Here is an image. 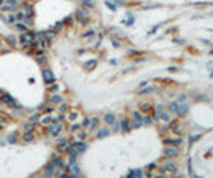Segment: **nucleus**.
Listing matches in <instances>:
<instances>
[{"label":"nucleus","mask_w":213,"mask_h":178,"mask_svg":"<svg viewBox=\"0 0 213 178\" xmlns=\"http://www.w3.org/2000/svg\"><path fill=\"white\" fill-rule=\"evenodd\" d=\"M59 110H61V111H65V110H67V105H65V103H64V105H61V107H59Z\"/></svg>","instance_id":"46"},{"label":"nucleus","mask_w":213,"mask_h":178,"mask_svg":"<svg viewBox=\"0 0 213 178\" xmlns=\"http://www.w3.org/2000/svg\"><path fill=\"white\" fill-rule=\"evenodd\" d=\"M177 103H170V105H169V108H170V111H177Z\"/></svg>","instance_id":"38"},{"label":"nucleus","mask_w":213,"mask_h":178,"mask_svg":"<svg viewBox=\"0 0 213 178\" xmlns=\"http://www.w3.org/2000/svg\"><path fill=\"white\" fill-rule=\"evenodd\" d=\"M45 62H46L45 56H40V57H38V64H45Z\"/></svg>","instance_id":"40"},{"label":"nucleus","mask_w":213,"mask_h":178,"mask_svg":"<svg viewBox=\"0 0 213 178\" xmlns=\"http://www.w3.org/2000/svg\"><path fill=\"white\" fill-rule=\"evenodd\" d=\"M185 99H186V96H185V94H183V96H180L178 102H185Z\"/></svg>","instance_id":"47"},{"label":"nucleus","mask_w":213,"mask_h":178,"mask_svg":"<svg viewBox=\"0 0 213 178\" xmlns=\"http://www.w3.org/2000/svg\"><path fill=\"white\" fill-rule=\"evenodd\" d=\"M70 148H72V142H64V143H59L57 151L64 154V153H67V151H70Z\"/></svg>","instance_id":"5"},{"label":"nucleus","mask_w":213,"mask_h":178,"mask_svg":"<svg viewBox=\"0 0 213 178\" xmlns=\"http://www.w3.org/2000/svg\"><path fill=\"white\" fill-rule=\"evenodd\" d=\"M53 164H54L56 165V167H57V169H61L62 167V165H64V161H62V158H59V156H56V158H53Z\"/></svg>","instance_id":"15"},{"label":"nucleus","mask_w":213,"mask_h":178,"mask_svg":"<svg viewBox=\"0 0 213 178\" xmlns=\"http://www.w3.org/2000/svg\"><path fill=\"white\" fill-rule=\"evenodd\" d=\"M8 121H10V119H8L7 116H3V115H0V124H2V126H7V124H8Z\"/></svg>","instance_id":"24"},{"label":"nucleus","mask_w":213,"mask_h":178,"mask_svg":"<svg viewBox=\"0 0 213 178\" xmlns=\"http://www.w3.org/2000/svg\"><path fill=\"white\" fill-rule=\"evenodd\" d=\"M7 41L10 43V46H13V48L16 46V37H14V35H8V37H7Z\"/></svg>","instance_id":"16"},{"label":"nucleus","mask_w":213,"mask_h":178,"mask_svg":"<svg viewBox=\"0 0 213 178\" xmlns=\"http://www.w3.org/2000/svg\"><path fill=\"white\" fill-rule=\"evenodd\" d=\"M54 172H57V167H56L54 164H53V162H49L48 165H46V169H45V177H51L53 173H54Z\"/></svg>","instance_id":"7"},{"label":"nucleus","mask_w":213,"mask_h":178,"mask_svg":"<svg viewBox=\"0 0 213 178\" xmlns=\"http://www.w3.org/2000/svg\"><path fill=\"white\" fill-rule=\"evenodd\" d=\"M140 108L143 110V111H150V113L153 111V108H151V105H150V103H142Z\"/></svg>","instance_id":"20"},{"label":"nucleus","mask_w":213,"mask_h":178,"mask_svg":"<svg viewBox=\"0 0 213 178\" xmlns=\"http://www.w3.org/2000/svg\"><path fill=\"white\" fill-rule=\"evenodd\" d=\"M34 124H24V132H32L34 130Z\"/></svg>","instance_id":"26"},{"label":"nucleus","mask_w":213,"mask_h":178,"mask_svg":"<svg viewBox=\"0 0 213 178\" xmlns=\"http://www.w3.org/2000/svg\"><path fill=\"white\" fill-rule=\"evenodd\" d=\"M2 129H3V126H2V124H0V130H2Z\"/></svg>","instance_id":"52"},{"label":"nucleus","mask_w":213,"mask_h":178,"mask_svg":"<svg viewBox=\"0 0 213 178\" xmlns=\"http://www.w3.org/2000/svg\"><path fill=\"white\" fill-rule=\"evenodd\" d=\"M164 164H165V165H162V167H161L162 172H172V173H173V172L177 170L175 164H173L172 161H167V162H164Z\"/></svg>","instance_id":"6"},{"label":"nucleus","mask_w":213,"mask_h":178,"mask_svg":"<svg viewBox=\"0 0 213 178\" xmlns=\"http://www.w3.org/2000/svg\"><path fill=\"white\" fill-rule=\"evenodd\" d=\"M76 116H78V113H76V111H72V113H70V119H72V121L75 119Z\"/></svg>","instance_id":"42"},{"label":"nucleus","mask_w":213,"mask_h":178,"mask_svg":"<svg viewBox=\"0 0 213 178\" xmlns=\"http://www.w3.org/2000/svg\"><path fill=\"white\" fill-rule=\"evenodd\" d=\"M49 121H51V116H49V115H48V116H45V118H41V124H48Z\"/></svg>","instance_id":"30"},{"label":"nucleus","mask_w":213,"mask_h":178,"mask_svg":"<svg viewBox=\"0 0 213 178\" xmlns=\"http://www.w3.org/2000/svg\"><path fill=\"white\" fill-rule=\"evenodd\" d=\"M61 96H53L51 97V99H49V102H51V103H59V102H61Z\"/></svg>","instance_id":"25"},{"label":"nucleus","mask_w":213,"mask_h":178,"mask_svg":"<svg viewBox=\"0 0 213 178\" xmlns=\"http://www.w3.org/2000/svg\"><path fill=\"white\" fill-rule=\"evenodd\" d=\"M72 170H73V173H72V175H76V173H80V169L76 167V165H73V167H72Z\"/></svg>","instance_id":"41"},{"label":"nucleus","mask_w":213,"mask_h":178,"mask_svg":"<svg viewBox=\"0 0 213 178\" xmlns=\"http://www.w3.org/2000/svg\"><path fill=\"white\" fill-rule=\"evenodd\" d=\"M76 138H80V140H83V138H86V132L84 130H76Z\"/></svg>","instance_id":"21"},{"label":"nucleus","mask_w":213,"mask_h":178,"mask_svg":"<svg viewBox=\"0 0 213 178\" xmlns=\"http://www.w3.org/2000/svg\"><path fill=\"white\" fill-rule=\"evenodd\" d=\"M3 102L7 103V105H10V107H16V102H14V99L11 96H7V94H5L3 96ZM18 108V107H16Z\"/></svg>","instance_id":"13"},{"label":"nucleus","mask_w":213,"mask_h":178,"mask_svg":"<svg viewBox=\"0 0 213 178\" xmlns=\"http://www.w3.org/2000/svg\"><path fill=\"white\" fill-rule=\"evenodd\" d=\"M0 46H2V40H0Z\"/></svg>","instance_id":"53"},{"label":"nucleus","mask_w":213,"mask_h":178,"mask_svg":"<svg viewBox=\"0 0 213 178\" xmlns=\"http://www.w3.org/2000/svg\"><path fill=\"white\" fill-rule=\"evenodd\" d=\"M32 35L34 34H22L19 37V41H21V44L24 46V49L29 48V46H32Z\"/></svg>","instance_id":"2"},{"label":"nucleus","mask_w":213,"mask_h":178,"mask_svg":"<svg viewBox=\"0 0 213 178\" xmlns=\"http://www.w3.org/2000/svg\"><path fill=\"white\" fill-rule=\"evenodd\" d=\"M89 124H91V119H89V118H86V119L83 121V127H89Z\"/></svg>","instance_id":"34"},{"label":"nucleus","mask_w":213,"mask_h":178,"mask_svg":"<svg viewBox=\"0 0 213 178\" xmlns=\"http://www.w3.org/2000/svg\"><path fill=\"white\" fill-rule=\"evenodd\" d=\"M138 175H142V172L140 170H134V172H131V173H129V177H138Z\"/></svg>","instance_id":"31"},{"label":"nucleus","mask_w":213,"mask_h":178,"mask_svg":"<svg viewBox=\"0 0 213 178\" xmlns=\"http://www.w3.org/2000/svg\"><path fill=\"white\" fill-rule=\"evenodd\" d=\"M165 145H175V146H178L180 143H181V138H178V140H169V138H165Z\"/></svg>","instance_id":"17"},{"label":"nucleus","mask_w":213,"mask_h":178,"mask_svg":"<svg viewBox=\"0 0 213 178\" xmlns=\"http://www.w3.org/2000/svg\"><path fill=\"white\" fill-rule=\"evenodd\" d=\"M32 140H34L32 132H24V142H32Z\"/></svg>","instance_id":"22"},{"label":"nucleus","mask_w":213,"mask_h":178,"mask_svg":"<svg viewBox=\"0 0 213 178\" xmlns=\"http://www.w3.org/2000/svg\"><path fill=\"white\" fill-rule=\"evenodd\" d=\"M170 130H172V132H175V134L181 132V127H180L178 121H172V123H170Z\"/></svg>","instance_id":"11"},{"label":"nucleus","mask_w":213,"mask_h":178,"mask_svg":"<svg viewBox=\"0 0 213 178\" xmlns=\"http://www.w3.org/2000/svg\"><path fill=\"white\" fill-rule=\"evenodd\" d=\"M108 135V130L106 129H103V130H100L99 134H97V138H102V137H106Z\"/></svg>","instance_id":"28"},{"label":"nucleus","mask_w":213,"mask_h":178,"mask_svg":"<svg viewBox=\"0 0 213 178\" xmlns=\"http://www.w3.org/2000/svg\"><path fill=\"white\" fill-rule=\"evenodd\" d=\"M16 27L19 29V30H26V29H27L24 24H21V22H16Z\"/></svg>","instance_id":"35"},{"label":"nucleus","mask_w":213,"mask_h":178,"mask_svg":"<svg viewBox=\"0 0 213 178\" xmlns=\"http://www.w3.org/2000/svg\"><path fill=\"white\" fill-rule=\"evenodd\" d=\"M38 35H40V38H41V40H43V38H46V40H53V38L56 37V34H54V32H40Z\"/></svg>","instance_id":"12"},{"label":"nucleus","mask_w":213,"mask_h":178,"mask_svg":"<svg viewBox=\"0 0 213 178\" xmlns=\"http://www.w3.org/2000/svg\"><path fill=\"white\" fill-rule=\"evenodd\" d=\"M64 142H67L65 137H59V138H57V143H64Z\"/></svg>","instance_id":"43"},{"label":"nucleus","mask_w":213,"mask_h":178,"mask_svg":"<svg viewBox=\"0 0 213 178\" xmlns=\"http://www.w3.org/2000/svg\"><path fill=\"white\" fill-rule=\"evenodd\" d=\"M3 2H5V0H0V5H2V3H3Z\"/></svg>","instance_id":"51"},{"label":"nucleus","mask_w":213,"mask_h":178,"mask_svg":"<svg viewBox=\"0 0 213 178\" xmlns=\"http://www.w3.org/2000/svg\"><path fill=\"white\" fill-rule=\"evenodd\" d=\"M80 129V124H72V126H70V130H72V132H75V130H78Z\"/></svg>","instance_id":"36"},{"label":"nucleus","mask_w":213,"mask_h":178,"mask_svg":"<svg viewBox=\"0 0 213 178\" xmlns=\"http://www.w3.org/2000/svg\"><path fill=\"white\" fill-rule=\"evenodd\" d=\"M121 127H123L124 132H127V130L131 129V126H129V121H127V119H123V121H121Z\"/></svg>","instance_id":"18"},{"label":"nucleus","mask_w":213,"mask_h":178,"mask_svg":"<svg viewBox=\"0 0 213 178\" xmlns=\"http://www.w3.org/2000/svg\"><path fill=\"white\" fill-rule=\"evenodd\" d=\"M18 8V0H5L0 5V11H16Z\"/></svg>","instance_id":"1"},{"label":"nucleus","mask_w":213,"mask_h":178,"mask_svg":"<svg viewBox=\"0 0 213 178\" xmlns=\"http://www.w3.org/2000/svg\"><path fill=\"white\" fill-rule=\"evenodd\" d=\"M40 118V113H37V115H34V116L30 118V121H35V119H38Z\"/></svg>","instance_id":"45"},{"label":"nucleus","mask_w":213,"mask_h":178,"mask_svg":"<svg viewBox=\"0 0 213 178\" xmlns=\"http://www.w3.org/2000/svg\"><path fill=\"white\" fill-rule=\"evenodd\" d=\"M97 124H99V119H97V118H92V119H91L89 127H91V129H96V127H97Z\"/></svg>","instance_id":"23"},{"label":"nucleus","mask_w":213,"mask_h":178,"mask_svg":"<svg viewBox=\"0 0 213 178\" xmlns=\"http://www.w3.org/2000/svg\"><path fill=\"white\" fill-rule=\"evenodd\" d=\"M24 22H27V26H32V18L24 16Z\"/></svg>","instance_id":"37"},{"label":"nucleus","mask_w":213,"mask_h":178,"mask_svg":"<svg viewBox=\"0 0 213 178\" xmlns=\"http://www.w3.org/2000/svg\"><path fill=\"white\" fill-rule=\"evenodd\" d=\"M89 35H94V30H89V32H86V34H84V37H89Z\"/></svg>","instance_id":"48"},{"label":"nucleus","mask_w":213,"mask_h":178,"mask_svg":"<svg viewBox=\"0 0 213 178\" xmlns=\"http://www.w3.org/2000/svg\"><path fill=\"white\" fill-rule=\"evenodd\" d=\"M164 154L165 156H177V154H178V148H175V146H170V148H165L164 150Z\"/></svg>","instance_id":"10"},{"label":"nucleus","mask_w":213,"mask_h":178,"mask_svg":"<svg viewBox=\"0 0 213 178\" xmlns=\"http://www.w3.org/2000/svg\"><path fill=\"white\" fill-rule=\"evenodd\" d=\"M14 142H16V135H10V137H8V143H14Z\"/></svg>","instance_id":"32"},{"label":"nucleus","mask_w":213,"mask_h":178,"mask_svg":"<svg viewBox=\"0 0 213 178\" xmlns=\"http://www.w3.org/2000/svg\"><path fill=\"white\" fill-rule=\"evenodd\" d=\"M48 89H49V92H56V91L59 89V86H57V84H53L51 88H48Z\"/></svg>","instance_id":"33"},{"label":"nucleus","mask_w":213,"mask_h":178,"mask_svg":"<svg viewBox=\"0 0 213 178\" xmlns=\"http://www.w3.org/2000/svg\"><path fill=\"white\" fill-rule=\"evenodd\" d=\"M105 121H106V124H113V123H115V116H113L111 113L105 115Z\"/></svg>","instance_id":"19"},{"label":"nucleus","mask_w":213,"mask_h":178,"mask_svg":"<svg viewBox=\"0 0 213 178\" xmlns=\"http://www.w3.org/2000/svg\"><path fill=\"white\" fill-rule=\"evenodd\" d=\"M159 118H162V119H169V115L167 113H161V115H159Z\"/></svg>","instance_id":"44"},{"label":"nucleus","mask_w":213,"mask_h":178,"mask_svg":"<svg viewBox=\"0 0 213 178\" xmlns=\"http://www.w3.org/2000/svg\"><path fill=\"white\" fill-rule=\"evenodd\" d=\"M61 130H62V124H59V123H54V124H49L48 126V132L51 135H57Z\"/></svg>","instance_id":"3"},{"label":"nucleus","mask_w":213,"mask_h":178,"mask_svg":"<svg viewBox=\"0 0 213 178\" xmlns=\"http://www.w3.org/2000/svg\"><path fill=\"white\" fill-rule=\"evenodd\" d=\"M16 16H14V14H10V16H8V22H10V24H13V22H16Z\"/></svg>","instance_id":"29"},{"label":"nucleus","mask_w":213,"mask_h":178,"mask_svg":"<svg viewBox=\"0 0 213 178\" xmlns=\"http://www.w3.org/2000/svg\"><path fill=\"white\" fill-rule=\"evenodd\" d=\"M3 96H5V94L2 92V91H0V102H3Z\"/></svg>","instance_id":"49"},{"label":"nucleus","mask_w":213,"mask_h":178,"mask_svg":"<svg viewBox=\"0 0 213 178\" xmlns=\"http://www.w3.org/2000/svg\"><path fill=\"white\" fill-rule=\"evenodd\" d=\"M188 105H183V107H177V113L180 115V116H185L186 113H188Z\"/></svg>","instance_id":"14"},{"label":"nucleus","mask_w":213,"mask_h":178,"mask_svg":"<svg viewBox=\"0 0 213 178\" xmlns=\"http://www.w3.org/2000/svg\"><path fill=\"white\" fill-rule=\"evenodd\" d=\"M76 18H78V21H81L83 24H88V11L86 10H80L76 13Z\"/></svg>","instance_id":"8"},{"label":"nucleus","mask_w":213,"mask_h":178,"mask_svg":"<svg viewBox=\"0 0 213 178\" xmlns=\"http://www.w3.org/2000/svg\"><path fill=\"white\" fill-rule=\"evenodd\" d=\"M61 27H62V22H57V26H56L54 29H56V30H57V29H61Z\"/></svg>","instance_id":"50"},{"label":"nucleus","mask_w":213,"mask_h":178,"mask_svg":"<svg viewBox=\"0 0 213 178\" xmlns=\"http://www.w3.org/2000/svg\"><path fill=\"white\" fill-rule=\"evenodd\" d=\"M72 148L76 151V153H83V151L86 150V143H83V142H75V143H72Z\"/></svg>","instance_id":"9"},{"label":"nucleus","mask_w":213,"mask_h":178,"mask_svg":"<svg viewBox=\"0 0 213 178\" xmlns=\"http://www.w3.org/2000/svg\"><path fill=\"white\" fill-rule=\"evenodd\" d=\"M26 14L32 16V14H34V8H32V7H27V11H26Z\"/></svg>","instance_id":"39"},{"label":"nucleus","mask_w":213,"mask_h":178,"mask_svg":"<svg viewBox=\"0 0 213 178\" xmlns=\"http://www.w3.org/2000/svg\"><path fill=\"white\" fill-rule=\"evenodd\" d=\"M132 116H134L135 121H140V123H142V115H140V111H134V115H132ZM142 124H143V123H142Z\"/></svg>","instance_id":"27"},{"label":"nucleus","mask_w":213,"mask_h":178,"mask_svg":"<svg viewBox=\"0 0 213 178\" xmlns=\"http://www.w3.org/2000/svg\"><path fill=\"white\" fill-rule=\"evenodd\" d=\"M43 80H45V83H48V84H51V83L54 81V75H53V72L49 69L43 70Z\"/></svg>","instance_id":"4"}]
</instances>
